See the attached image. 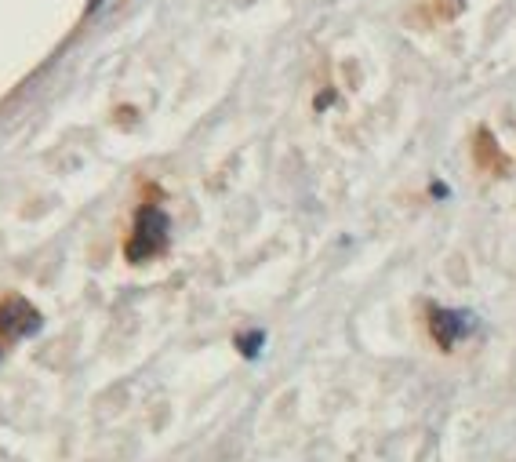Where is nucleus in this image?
I'll use <instances>...</instances> for the list:
<instances>
[{"mask_svg":"<svg viewBox=\"0 0 516 462\" xmlns=\"http://www.w3.org/2000/svg\"><path fill=\"white\" fill-rule=\"evenodd\" d=\"M40 328H44V317H40V310L30 299H22V295H4L0 299V346L4 350L11 342L26 339V335H37Z\"/></svg>","mask_w":516,"mask_h":462,"instance_id":"nucleus-2","label":"nucleus"},{"mask_svg":"<svg viewBox=\"0 0 516 462\" xmlns=\"http://www.w3.org/2000/svg\"><path fill=\"white\" fill-rule=\"evenodd\" d=\"M0 353H4V346H0Z\"/></svg>","mask_w":516,"mask_h":462,"instance_id":"nucleus-6","label":"nucleus"},{"mask_svg":"<svg viewBox=\"0 0 516 462\" xmlns=\"http://www.w3.org/2000/svg\"><path fill=\"white\" fill-rule=\"evenodd\" d=\"M262 346H266V332H244L237 335V350L248 357V361H255L258 353H262Z\"/></svg>","mask_w":516,"mask_h":462,"instance_id":"nucleus-4","label":"nucleus"},{"mask_svg":"<svg viewBox=\"0 0 516 462\" xmlns=\"http://www.w3.org/2000/svg\"><path fill=\"white\" fill-rule=\"evenodd\" d=\"M102 4H106V0H91V4H88V11H99Z\"/></svg>","mask_w":516,"mask_h":462,"instance_id":"nucleus-5","label":"nucleus"},{"mask_svg":"<svg viewBox=\"0 0 516 462\" xmlns=\"http://www.w3.org/2000/svg\"><path fill=\"white\" fill-rule=\"evenodd\" d=\"M426 328L429 339L437 342L440 350H455L458 342L473 332V313L447 310V306H426Z\"/></svg>","mask_w":516,"mask_h":462,"instance_id":"nucleus-3","label":"nucleus"},{"mask_svg":"<svg viewBox=\"0 0 516 462\" xmlns=\"http://www.w3.org/2000/svg\"><path fill=\"white\" fill-rule=\"evenodd\" d=\"M168 241H171L168 211L160 208L157 201H146V204H139V211H135V222H131L128 244H124V259H128L131 266L153 262L157 255L168 252Z\"/></svg>","mask_w":516,"mask_h":462,"instance_id":"nucleus-1","label":"nucleus"}]
</instances>
